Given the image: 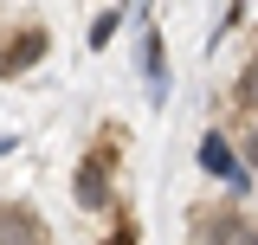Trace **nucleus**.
I'll list each match as a JSON object with an SVG mask.
<instances>
[{"label":"nucleus","instance_id":"nucleus-1","mask_svg":"<svg viewBox=\"0 0 258 245\" xmlns=\"http://www.w3.org/2000/svg\"><path fill=\"white\" fill-rule=\"evenodd\" d=\"M116 129H103L97 136V149L78 161V174H71V194H78V207L84 213H116V187H110V174H116Z\"/></svg>","mask_w":258,"mask_h":245},{"label":"nucleus","instance_id":"nucleus-2","mask_svg":"<svg viewBox=\"0 0 258 245\" xmlns=\"http://www.w3.org/2000/svg\"><path fill=\"white\" fill-rule=\"evenodd\" d=\"M200 168H207V174H220V181L232 187V207L252 194V168H245V155L226 142V129H207V136H200Z\"/></svg>","mask_w":258,"mask_h":245},{"label":"nucleus","instance_id":"nucleus-3","mask_svg":"<svg viewBox=\"0 0 258 245\" xmlns=\"http://www.w3.org/2000/svg\"><path fill=\"white\" fill-rule=\"evenodd\" d=\"M194 239L200 245H245L252 239V219L239 207H194Z\"/></svg>","mask_w":258,"mask_h":245},{"label":"nucleus","instance_id":"nucleus-4","mask_svg":"<svg viewBox=\"0 0 258 245\" xmlns=\"http://www.w3.org/2000/svg\"><path fill=\"white\" fill-rule=\"evenodd\" d=\"M0 245H45V219L20 200H0Z\"/></svg>","mask_w":258,"mask_h":245},{"label":"nucleus","instance_id":"nucleus-5","mask_svg":"<svg viewBox=\"0 0 258 245\" xmlns=\"http://www.w3.org/2000/svg\"><path fill=\"white\" fill-rule=\"evenodd\" d=\"M232 103H239V116L258 122V58L239 65V78H232Z\"/></svg>","mask_w":258,"mask_h":245},{"label":"nucleus","instance_id":"nucleus-6","mask_svg":"<svg viewBox=\"0 0 258 245\" xmlns=\"http://www.w3.org/2000/svg\"><path fill=\"white\" fill-rule=\"evenodd\" d=\"M142 78H149V91H168V71H161V39H155V26L142 32Z\"/></svg>","mask_w":258,"mask_h":245},{"label":"nucleus","instance_id":"nucleus-7","mask_svg":"<svg viewBox=\"0 0 258 245\" xmlns=\"http://www.w3.org/2000/svg\"><path fill=\"white\" fill-rule=\"evenodd\" d=\"M103 245H136V213H129L123 200H116V213H110V226H103Z\"/></svg>","mask_w":258,"mask_h":245},{"label":"nucleus","instance_id":"nucleus-8","mask_svg":"<svg viewBox=\"0 0 258 245\" xmlns=\"http://www.w3.org/2000/svg\"><path fill=\"white\" fill-rule=\"evenodd\" d=\"M116 32H123V7H110V13H97V20H91V45L103 52V45H110Z\"/></svg>","mask_w":258,"mask_h":245},{"label":"nucleus","instance_id":"nucleus-9","mask_svg":"<svg viewBox=\"0 0 258 245\" xmlns=\"http://www.w3.org/2000/svg\"><path fill=\"white\" fill-rule=\"evenodd\" d=\"M239 155L252 161V181H258V122H245V136H239Z\"/></svg>","mask_w":258,"mask_h":245},{"label":"nucleus","instance_id":"nucleus-10","mask_svg":"<svg viewBox=\"0 0 258 245\" xmlns=\"http://www.w3.org/2000/svg\"><path fill=\"white\" fill-rule=\"evenodd\" d=\"M245 245H258V226H252V239H245Z\"/></svg>","mask_w":258,"mask_h":245},{"label":"nucleus","instance_id":"nucleus-11","mask_svg":"<svg viewBox=\"0 0 258 245\" xmlns=\"http://www.w3.org/2000/svg\"><path fill=\"white\" fill-rule=\"evenodd\" d=\"M194 245H200V239H194Z\"/></svg>","mask_w":258,"mask_h":245}]
</instances>
